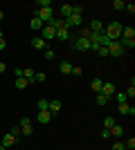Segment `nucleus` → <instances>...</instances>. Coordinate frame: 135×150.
Returning <instances> with one entry per match:
<instances>
[{"label": "nucleus", "instance_id": "11", "mask_svg": "<svg viewBox=\"0 0 135 150\" xmlns=\"http://www.w3.org/2000/svg\"><path fill=\"white\" fill-rule=\"evenodd\" d=\"M0 144L5 146V148H9V146L16 144V137H14V134H9V132H5V134L0 137Z\"/></svg>", "mask_w": 135, "mask_h": 150}, {"label": "nucleus", "instance_id": "20", "mask_svg": "<svg viewBox=\"0 0 135 150\" xmlns=\"http://www.w3.org/2000/svg\"><path fill=\"white\" fill-rule=\"evenodd\" d=\"M20 132H23V137H32V134H34L32 123H29V125H20Z\"/></svg>", "mask_w": 135, "mask_h": 150}, {"label": "nucleus", "instance_id": "40", "mask_svg": "<svg viewBox=\"0 0 135 150\" xmlns=\"http://www.w3.org/2000/svg\"><path fill=\"white\" fill-rule=\"evenodd\" d=\"M2 72H7V63L5 61H0V74H2Z\"/></svg>", "mask_w": 135, "mask_h": 150}, {"label": "nucleus", "instance_id": "6", "mask_svg": "<svg viewBox=\"0 0 135 150\" xmlns=\"http://www.w3.org/2000/svg\"><path fill=\"white\" fill-rule=\"evenodd\" d=\"M54 36H56V29H54V27L45 25L43 29H41V38H43L45 43H47V40H54Z\"/></svg>", "mask_w": 135, "mask_h": 150}, {"label": "nucleus", "instance_id": "31", "mask_svg": "<svg viewBox=\"0 0 135 150\" xmlns=\"http://www.w3.org/2000/svg\"><path fill=\"white\" fill-rule=\"evenodd\" d=\"M124 5H126V2H122V0H115V2H113V9H115V11H122Z\"/></svg>", "mask_w": 135, "mask_h": 150}, {"label": "nucleus", "instance_id": "42", "mask_svg": "<svg viewBox=\"0 0 135 150\" xmlns=\"http://www.w3.org/2000/svg\"><path fill=\"white\" fill-rule=\"evenodd\" d=\"M0 150H5V146H2V144H0Z\"/></svg>", "mask_w": 135, "mask_h": 150}, {"label": "nucleus", "instance_id": "39", "mask_svg": "<svg viewBox=\"0 0 135 150\" xmlns=\"http://www.w3.org/2000/svg\"><path fill=\"white\" fill-rule=\"evenodd\" d=\"M7 50V43H5V38H0V52H5Z\"/></svg>", "mask_w": 135, "mask_h": 150}, {"label": "nucleus", "instance_id": "30", "mask_svg": "<svg viewBox=\"0 0 135 150\" xmlns=\"http://www.w3.org/2000/svg\"><path fill=\"white\" fill-rule=\"evenodd\" d=\"M113 125H117V123H115V119H113V117H106V121H104V128H108V130H110Z\"/></svg>", "mask_w": 135, "mask_h": 150}, {"label": "nucleus", "instance_id": "10", "mask_svg": "<svg viewBox=\"0 0 135 150\" xmlns=\"http://www.w3.org/2000/svg\"><path fill=\"white\" fill-rule=\"evenodd\" d=\"M47 112H50L52 117H56V114L61 112V101H50V103H47Z\"/></svg>", "mask_w": 135, "mask_h": 150}, {"label": "nucleus", "instance_id": "22", "mask_svg": "<svg viewBox=\"0 0 135 150\" xmlns=\"http://www.w3.org/2000/svg\"><path fill=\"white\" fill-rule=\"evenodd\" d=\"M59 69H61V74H70V72H72V65L68 61H63L61 65H59Z\"/></svg>", "mask_w": 135, "mask_h": 150}, {"label": "nucleus", "instance_id": "13", "mask_svg": "<svg viewBox=\"0 0 135 150\" xmlns=\"http://www.w3.org/2000/svg\"><path fill=\"white\" fill-rule=\"evenodd\" d=\"M36 121H39L41 125H47L52 121V114L47 112V110H45V112H39V117H36Z\"/></svg>", "mask_w": 135, "mask_h": 150}, {"label": "nucleus", "instance_id": "25", "mask_svg": "<svg viewBox=\"0 0 135 150\" xmlns=\"http://www.w3.org/2000/svg\"><path fill=\"white\" fill-rule=\"evenodd\" d=\"M110 134H115V137H122V134H124V128H122V125H113V128H110Z\"/></svg>", "mask_w": 135, "mask_h": 150}, {"label": "nucleus", "instance_id": "33", "mask_svg": "<svg viewBox=\"0 0 135 150\" xmlns=\"http://www.w3.org/2000/svg\"><path fill=\"white\" fill-rule=\"evenodd\" d=\"M126 99H131V96H135V85H129V90H126Z\"/></svg>", "mask_w": 135, "mask_h": 150}, {"label": "nucleus", "instance_id": "23", "mask_svg": "<svg viewBox=\"0 0 135 150\" xmlns=\"http://www.w3.org/2000/svg\"><path fill=\"white\" fill-rule=\"evenodd\" d=\"M113 99L117 101V105H119V103H129V99H126V94H124V92H115Z\"/></svg>", "mask_w": 135, "mask_h": 150}, {"label": "nucleus", "instance_id": "5", "mask_svg": "<svg viewBox=\"0 0 135 150\" xmlns=\"http://www.w3.org/2000/svg\"><path fill=\"white\" fill-rule=\"evenodd\" d=\"M81 25V16H79V13H72V16H68V18H65V29L70 31L72 27H79Z\"/></svg>", "mask_w": 135, "mask_h": 150}, {"label": "nucleus", "instance_id": "35", "mask_svg": "<svg viewBox=\"0 0 135 150\" xmlns=\"http://www.w3.org/2000/svg\"><path fill=\"white\" fill-rule=\"evenodd\" d=\"M81 72H84L81 67H72V72H70V74H72V76H81Z\"/></svg>", "mask_w": 135, "mask_h": 150}, {"label": "nucleus", "instance_id": "28", "mask_svg": "<svg viewBox=\"0 0 135 150\" xmlns=\"http://www.w3.org/2000/svg\"><path fill=\"white\" fill-rule=\"evenodd\" d=\"M9 134H14L16 139H18V137H23V132H20V125H14L11 130H9Z\"/></svg>", "mask_w": 135, "mask_h": 150}, {"label": "nucleus", "instance_id": "9", "mask_svg": "<svg viewBox=\"0 0 135 150\" xmlns=\"http://www.w3.org/2000/svg\"><path fill=\"white\" fill-rule=\"evenodd\" d=\"M117 112L119 114H131V117H133L135 114V105H131V103H119V105H117Z\"/></svg>", "mask_w": 135, "mask_h": 150}, {"label": "nucleus", "instance_id": "8", "mask_svg": "<svg viewBox=\"0 0 135 150\" xmlns=\"http://www.w3.org/2000/svg\"><path fill=\"white\" fill-rule=\"evenodd\" d=\"M119 40H135V29L133 27H122V36H119Z\"/></svg>", "mask_w": 135, "mask_h": 150}, {"label": "nucleus", "instance_id": "34", "mask_svg": "<svg viewBox=\"0 0 135 150\" xmlns=\"http://www.w3.org/2000/svg\"><path fill=\"white\" fill-rule=\"evenodd\" d=\"M97 54H99L101 58H106V56H108V47H99V50H97Z\"/></svg>", "mask_w": 135, "mask_h": 150}, {"label": "nucleus", "instance_id": "17", "mask_svg": "<svg viewBox=\"0 0 135 150\" xmlns=\"http://www.w3.org/2000/svg\"><path fill=\"white\" fill-rule=\"evenodd\" d=\"M101 85H104V81H101V79H95V81L90 83V88H92V92H95V94H99V92H101Z\"/></svg>", "mask_w": 135, "mask_h": 150}, {"label": "nucleus", "instance_id": "38", "mask_svg": "<svg viewBox=\"0 0 135 150\" xmlns=\"http://www.w3.org/2000/svg\"><path fill=\"white\" fill-rule=\"evenodd\" d=\"M113 150H126V146H124V144H115V146H113Z\"/></svg>", "mask_w": 135, "mask_h": 150}, {"label": "nucleus", "instance_id": "21", "mask_svg": "<svg viewBox=\"0 0 135 150\" xmlns=\"http://www.w3.org/2000/svg\"><path fill=\"white\" fill-rule=\"evenodd\" d=\"M29 27H32L34 31H41V29H43L45 25H43V23H41L39 18H32V23H29Z\"/></svg>", "mask_w": 135, "mask_h": 150}, {"label": "nucleus", "instance_id": "36", "mask_svg": "<svg viewBox=\"0 0 135 150\" xmlns=\"http://www.w3.org/2000/svg\"><path fill=\"white\" fill-rule=\"evenodd\" d=\"M101 139H110V130H108V128H104V130H101Z\"/></svg>", "mask_w": 135, "mask_h": 150}, {"label": "nucleus", "instance_id": "26", "mask_svg": "<svg viewBox=\"0 0 135 150\" xmlns=\"http://www.w3.org/2000/svg\"><path fill=\"white\" fill-rule=\"evenodd\" d=\"M36 5H39V9H50L52 0H36Z\"/></svg>", "mask_w": 135, "mask_h": 150}, {"label": "nucleus", "instance_id": "16", "mask_svg": "<svg viewBox=\"0 0 135 150\" xmlns=\"http://www.w3.org/2000/svg\"><path fill=\"white\" fill-rule=\"evenodd\" d=\"M54 38H56V40H70V31H68V29H56V36H54Z\"/></svg>", "mask_w": 135, "mask_h": 150}, {"label": "nucleus", "instance_id": "4", "mask_svg": "<svg viewBox=\"0 0 135 150\" xmlns=\"http://www.w3.org/2000/svg\"><path fill=\"white\" fill-rule=\"evenodd\" d=\"M72 43H74V50H77V52H88V50H90V40H88L86 36H79V38H74Z\"/></svg>", "mask_w": 135, "mask_h": 150}, {"label": "nucleus", "instance_id": "29", "mask_svg": "<svg viewBox=\"0 0 135 150\" xmlns=\"http://www.w3.org/2000/svg\"><path fill=\"white\" fill-rule=\"evenodd\" d=\"M43 54H45V58H47V61H52V58L56 56V54H54V50H50V47H45V50H43Z\"/></svg>", "mask_w": 135, "mask_h": 150}, {"label": "nucleus", "instance_id": "12", "mask_svg": "<svg viewBox=\"0 0 135 150\" xmlns=\"http://www.w3.org/2000/svg\"><path fill=\"white\" fill-rule=\"evenodd\" d=\"M32 47H34L36 52H43L45 47H47V43H45V40H43L41 36H36V38H32Z\"/></svg>", "mask_w": 135, "mask_h": 150}, {"label": "nucleus", "instance_id": "15", "mask_svg": "<svg viewBox=\"0 0 135 150\" xmlns=\"http://www.w3.org/2000/svg\"><path fill=\"white\" fill-rule=\"evenodd\" d=\"M90 31H92V34H104V23L92 20V23H90Z\"/></svg>", "mask_w": 135, "mask_h": 150}, {"label": "nucleus", "instance_id": "7", "mask_svg": "<svg viewBox=\"0 0 135 150\" xmlns=\"http://www.w3.org/2000/svg\"><path fill=\"white\" fill-rule=\"evenodd\" d=\"M99 94H104V96H106V99H113V96H115V85H113V83H106L104 81V85H101V92Z\"/></svg>", "mask_w": 135, "mask_h": 150}, {"label": "nucleus", "instance_id": "2", "mask_svg": "<svg viewBox=\"0 0 135 150\" xmlns=\"http://www.w3.org/2000/svg\"><path fill=\"white\" fill-rule=\"evenodd\" d=\"M34 18H39L43 25H47V23L54 18V9H52V7L50 9H36V11H34Z\"/></svg>", "mask_w": 135, "mask_h": 150}, {"label": "nucleus", "instance_id": "18", "mask_svg": "<svg viewBox=\"0 0 135 150\" xmlns=\"http://www.w3.org/2000/svg\"><path fill=\"white\" fill-rule=\"evenodd\" d=\"M14 85H16V90H25L27 85H29V83H27V79H23V76H18V79H16V83H14Z\"/></svg>", "mask_w": 135, "mask_h": 150}, {"label": "nucleus", "instance_id": "24", "mask_svg": "<svg viewBox=\"0 0 135 150\" xmlns=\"http://www.w3.org/2000/svg\"><path fill=\"white\" fill-rule=\"evenodd\" d=\"M95 103H97L99 108H101V105H106V103H108V99H106L104 94H95Z\"/></svg>", "mask_w": 135, "mask_h": 150}, {"label": "nucleus", "instance_id": "3", "mask_svg": "<svg viewBox=\"0 0 135 150\" xmlns=\"http://www.w3.org/2000/svg\"><path fill=\"white\" fill-rule=\"evenodd\" d=\"M124 47H122V43L119 40H110V45H108V56H113V58H119V56H124Z\"/></svg>", "mask_w": 135, "mask_h": 150}, {"label": "nucleus", "instance_id": "32", "mask_svg": "<svg viewBox=\"0 0 135 150\" xmlns=\"http://www.w3.org/2000/svg\"><path fill=\"white\" fill-rule=\"evenodd\" d=\"M124 9H126V11H129L131 16L135 13V5H133V2H126V5H124Z\"/></svg>", "mask_w": 135, "mask_h": 150}, {"label": "nucleus", "instance_id": "1", "mask_svg": "<svg viewBox=\"0 0 135 150\" xmlns=\"http://www.w3.org/2000/svg\"><path fill=\"white\" fill-rule=\"evenodd\" d=\"M122 23H117V20H113L110 25H104V34L110 38V40H119V36H122Z\"/></svg>", "mask_w": 135, "mask_h": 150}, {"label": "nucleus", "instance_id": "27", "mask_svg": "<svg viewBox=\"0 0 135 150\" xmlns=\"http://www.w3.org/2000/svg\"><path fill=\"white\" fill-rule=\"evenodd\" d=\"M47 103H50L47 99H39V112H45V110H47Z\"/></svg>", "mask_w": 135, "mask_h": 150}, {"label": "nucleus", "instance_id": "37", "mask_svg": "<svg viewBox=\"0 0 135 150\" xmlns=\"http://www.w3.org/2000/svg\"><path fill=\"white\" fill-rule=\"evenodd\" d=\"M32 123V121H29V117H23V119H20V125H29Z\"/></svg>", "mask_w": 135, "mask_h": 150}, {"label": "nucleus", "instance_id": "19", "mask_svg": "<svg viewBox=\"0 0 135 150\" xmlns=\"http://www.w3.org/2000/svg\"><path fill=\"white\" fill-rule=\"evenodd\" d=\"M45 79H47V74H45V72H36V74H34V79L29 83H43Z\"/></svg>", "mask_w": 135, "mask_h": 150}, {"label": "nucleus", "instance_id": "14", "mask_svg": "<svg viewBox=\"0 0 135 150\" xmlns=\"http://www.w3.org/2000/svg\"><path fill=\"white\" fill-rule=\"evenodd\" d=\"M59 11H61V18H68V16H72V5H68V2H65V5H61L59 7Z\"/></svg>", "mask_w": 135, "mask_h": 150}, {"label": "nucleus", "instance_id": "41", "mask_svg": "<svg viewBox=\"0 0 135 150\" xmlns=\"http://www.w3.org/2000/svg\"><path fill=\"white\" fill-rule=\"evenodd\" d=\"M2 20H5V13H2V11H0V23H2Z\"/></svg>", "mask_w": 135, "mask_h": 150}]
</instances>
